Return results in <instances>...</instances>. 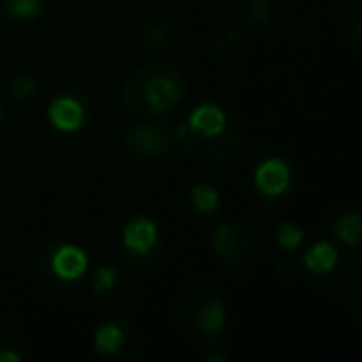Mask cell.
I'll return each instance as SVG.
<instances>
[{
	"mask_svg": "<svg viewBox=\"0 0 362 362\" xmlns=\"http://www.w3.org/2000/svg\"><path fill=\"white\" fill-rule=\"evenodd\" d=\"M211 251L223 268L241 276L248 273L256 258V243L246 226L236 221H221L211 233Z\"/></svg>",
	"mask_w": 362,
	"mask_h": 362,
	"instance_id": "5",
	"label": "cell"
},
{
	"mask_svg": "<svg viewBox=\"0 0 362 362\" xmlns=\"http://www.w3.org/2000/svg\"><path fill=\"white\" fill-rule=\"evenodd\" d=\"M253 192L266 206H278L293 192V171L283 159H263L253 171Z\"/></svg>",
	"mask_w": 362,
	"mask_h": 362,
	"instance_id": "10",
	"label": "cell"
},
{
	"mask_svg": "<svg viewBox=\"0 0 362 362\" xmlns=\"http://www.w3.org/2000/svg\"><path fill=\"white\" fill-rule=\"evenodd\" d=\"M3 117H6V107H3V102H0V124H3Z\"/></svg>",
	"mask_w": 362,
	"mask_h": 362,
	"instance_id": "24",
	"label": "cell"
},
{
	"mask_svg": "<svg viewBox=\"0 0 362 362\" xmlns=\"http://www.w3.org/2000/svg\"><path fill=\"white\" fill-rule=\"evenodd\" d=\"M11 95L16 97L18 102H30L33 97L37 95V80L30 72H18L11 80Z\"/></svg>",
	"mask_w": 362,
	"mask_h": 362,
	"instance_id": "20",
	"label": "cell"
},
{
	"mask_svg": "<svg viewBox=\"0 0 362 362\" xmlns=\"http://www.w3.org/2000/svg\"><path fill=\"white\" fill-rule=\"evenodd\" d=\"M246 47V33H241L238 28H223L211 42V52L218 60H228V57H236Z\"/></svg>",
	"mask_w": 362,
	"mask_h": 362,
	"instance_id": "14",
	"label": "cell"
},
{
	"mask_svg": "<svg viewBox=\"0 0 362 362\" xmlns=\"http://www.w3.org/2000/svg\"><path fill=\"white\" fill-rule=\"evenodd\" d=\"M139 42L149 52H164L174 45V33H171L169 23L159 21V18H149L139 25Z\"/></svg>",
	"mask_w": 362,
	"mask_h": 362,
	"instance_id": "12",
	"label": "cell"
},
{
	"mask_svg": "<svg viewBox=\"0 0 362 362\" xmlns=\"http://www.w3.org/2000/svg\"><path fill=\"white\" fill-rule=\"evenodd\" d=\"M122 243H124L127 261L139 271L154 266L161 256V248H164L159 226L146 216H134L127 223L124 233H122Z\"/></svg>",
	"mask_w": 362,
	"mask_h": 362,
	"instance_id": "9",
	"label": "cell"
},
{
	"mask_svg": "<svg viewBox=\"0 0 362 362\" xmlns=\"http://www.w3.org/2000/svg\"><path fill=\"white\" fill-rule=\"evenodd\" d=\"M28 357V345L21 335L0 330V362H23Z\"/></svg>",
	"mask_w": 362,
	"mask_h": 362,
	"instance_id": "18",
	"label": "cell"
},
{
	"mask_svg": "<svg viewBox=\"0 0 362 362\" xmlns=\"http://www.w3.org/2000/svg\"><path fill=\"white\" fill-rule=\"evenodd\" d=\"M92 291L95 296H100L102 300H117L124 296V281L122 273L112 266H100L92 276Z\"/></svg>",
	"mask_w": 362,
	"mask_h": 362,
	"instance_id": "13",
	"label": "cell"
},
{
	"mask_svg": "<svg viewBox=\"0 0 362 362\" xmlns=\"http://www.w3.org/2000/svg\"><path fill=\"white\" fill-rule=\"evenodd\" d=\"M332 233H335L337 241H342L350 248H360V233H362V221L357 211H347L342 216L335 218L332 223Z\"/></svg>",
	"mask_w": 362,
	"mask_h": 362,
	"instance_id": "16",
	"label": "cell"
},
{
	"mask_svg": "<svg viewBox=\"0 0 362 362\" xmlns=\"http://www.w3.org/2000/svg\"><path fill=\"white\" fill-rule=\"evenodd\" d=\"M122 105L139 117H164L179 110L187 97V77L176 65L154 62L136 67L122 82Z\"/></svg>",
	"mask_w": 362,
	"mask_h": 362,
	"instance_id": "2",
	"label": "cell"
},
{
	"mask_svg": "<svg viewBox=\"0 0 362 362\" xmlns=\"http://www.w3.org/2000/svg\"><path fill=\"white\" fill-rule=\"evenodd\" d=\"M276 241L281 248H286V251H298V248L303 246V241H305V233H303V228H298L296 223H281L276 231Z\"/></svg>",
	"mask_w": 362,
	"mask_h": 362,
	"instance_id": "21",
	"label": "cell"
},
{
	"mask_svg": "<svg viewBox=\"0 0 362 362\" xmlns=\"http://www.w3.org/2000/svg\"><path fill=\"white\" fill-rule=\"evenodd\" d=\"M189 204L199 216H211L221 209V194L218 189L209 187V184H197V187L189 192Z\"/></svg>",
	"mask_w": 362,
	"mask_h": 362,
	"instance_id": "15",
	"label": "cell"
},
{
	"mask_svg": "<svg viewBox=\"0 0 362 362\" xmlns=\"http://www.w3.org/2000/svg\"><path fill=\"white\" fill-rule=\"evenodd\" d=\"M87 117H90V97L85 95L77 87H70V90L60 92L55 100L47 107V119L55 127L57 132H65V134H72V132H80L85 127Z\"/></svg>",
	"mask_w": 362,
	"mask_h": 362,
	"instance_id": "11",
	"label": "cell"
},
{
	"mask_svg": "<svg viewBox=\"0 0 362 362\" xmlns=\"http://www.w3.org/2000/svg\"><path fill=\"white\" fill-rule=\"evenodd\" d=\"M303 276L310 278V283L322 293H332L340 288V283L347 278V273L340 271V248L335 243L317 241L308 246L300 256Z\"/></svg>",
	"mask_w": 362,
	"mask_h": 362,
	"instance_id": "8",
	"label": "cell"
},
{
	"mask_svg": "<svg viewBox=\"0 0 362 362\" xmlns=\"http://www.w3.org/2000/svg\"><path fill=\"white\" fill-rule=\"evenodd\" d=\"M278 276L283 278V281L293 283L298 281V278H303V261L300 256H288L283 258L281 263H278Z\"/></svg>",
	"mask_w": 362,
	"mask_h": 362,
	"instance_id": "22",
	"label": "cell"
},
{
	"mask_svg": "<svg viewBox=\"0 0 362 362\" xmlns=\"http://www.w3.org/2000/svg\"><path fill=\"white\" fill-rule=\"evenodd\" d=\"M243 18L251 28H266L273 18V0H243Z\"/></svg>",
	"mask_w": 362,
	"mask_h": 362,
	"instance_id": "19",
	"label": "cell"
},
{
	"mask_svg": "<svg viewBox=\"0 0 362 362\" xmlns=\"http://www.w3.org/2000/svg\"><path fill=\"white\" fill-rule=\"evenodd\" d=\"M174 144H179L202 166H226L241 151V124L228 107L199 102L176 124Z\"/></svg>",
	"mask_w": 362,
	"mask_h": 362,
	"instance_id": "1",
	"label": "cell"
},
{
	"mask_svg": "<svg viewBox=\"0 0 362 362\" xmlns=\"http://www.w3.org/2000/svg\"><path fill=\"white\" fill-rule=\"evenodd\" d=\"M3 11L8 13V18L13 21H35L45 13L47 0H0Z\"/></svg>",
	"mask_w": 362,
	"mask_h": 362,
	"instance_id": "17",
	"label": "cell"
},
{
	"mask_svg": "<svg viewBox=\"0 0 362 362\" xmlns=\"http://www.w3.org/2000/svg\"><path fill=\"white\" fill-rule=\"evenodd\" d=\"M360 23H362L360 16L352 18V23H350V28H352V42H360Z\"/></svg>",
	"mask_w": 362,
	"mask_h": 362,
	"instance_id": "23",
	"label": "cell"
},
{
	"mask_svg": "<svg viewBox=\"0 0 362 362\" xmlns=\"http://www.w3.org/2000/svg\"><path fill=\"white\" fill-rule=\"evenodd\" d=\"M87 268H90L87 253L67 241L50 243L40 256L42 281L55 291H75L85 278Z\"/></svg>",
	"mask_w": 362,
	"mask_h": 362,
	"instance_id": "4",
	"label": "cell"
},
{
	"mask_svg": "<svg viewBox=\"0 0 362 362\" xmlns=\"http://www.w3.org/2000/svg\"><path fill=\"white\" fill-rule=\"evenodd\" d=\"M176 322L202 345H218L226 327V300L216 283L194 281L181 293L176 303Z\"/></svg>",
	"mask_w": 362,
	"mask_h": 362,
	"instance_id": "3",
	"label": "cell"
},
{
	"mask_svg": "<svg viewBox=\"0 0 362 362\" xmlns=\"http://www.w3.org/2000/svg\"><path fill=\"white\" fill-rule=\"evenodd\" d=\"M122 146H124V154L136 161H159L174 149V132L156 122L154 117H144L127 127Z\"/></svg>",
	"mask_w": 362,
	"mask_h": 362,
	"instance_id": "6",
	"label": "cell"
},
{
	"mask_svg": "<svg viewBox=\"0 0 362 362\" xmlns=\"http://www.w3.org/2000/svg\"><path fill=\"white\" fill-rule=\"evenodd\" d=\"M92 342H95L97 355L117 362H134L144 352V337H141L139 327L124 317H112V320L102 322L95 330Z\"/></svg>",
	"mask_w": 362,
	"mask_h": 362,
	"instance_id": "7",
	"label": "cell"
}]
</instances>
